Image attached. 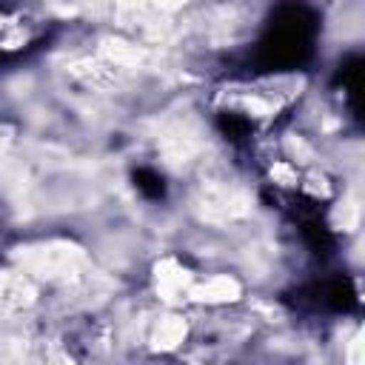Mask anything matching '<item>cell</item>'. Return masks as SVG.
<instances>
[{"instance_id":"obj_1","label":"cell","mask_w":365,"mask_h":365,"mask_svg":"<svg viewBox=\"0 0 365 365\" xmlns=\"http://www.w3.org/2000/svg\"><path fill=\"white\" fill-rule=\"evenodd\" d=\"M317 40V17L308 6H282L257 43L254 63L262 71H291L308 63Z\"/></svg>"},{"instance_id":"obj_2","label":"cell","mask_w":365,"mask_h":365,"mask_svg":"<svg viewBox=\"0 0 365 365\" xmlns=\"http://www.w3.org/2000/svg\"><path fill=\"white\" fill-rule=\"evenodd\" d=\"M314 302L322 308H331V311H351L356 305V291L345 277H336V279L322 282L314 291Z\"/></svg>"},{"instance_id":"obj_3","label":"cell","mask_w":365,"mask_h":365,"mask_svg":"<svg viewBox=\"0 0 365 365\" xmlns=\"http://www.w3.org/2000/svg\"><path fill=\"white\" fill-rule=\"evenodd\" d=\"M134 185H137V191L145 200H154V202L157 200H165V180L154 168H137L134 171Z\"/></svg>"},{"instance_id":"obj_4","label":"cell","mask_w":365,"mask_h":365,"mask_svg":"<svg viewBox=\"0 0 365 365\" xmlns=\"http://www.w3.org/2000/svg\"><path fill=\"white\" fill-rule=\"evenodd\" d=\"M359 71H362V60L359 57H351L339 66V83H342V94L351 100L354 111L359 106Z\"/></svg>"},{"instance_id":"obj_5","label":"cell","mask_w":365,"mask_h":365,"mask_svg":"<svg viewBox=\"0 0 365 365\" xmlns=\"http://www.w3.org/2000/svg\"><path fill=\"white\" fill-rule=\"evenodd\" d=\"M220 128L222 134L231 140V143H240V140H248L251 137V120L237 114V111H222L220 114Z\"/></svg>"},{"instance_id":"obj_6","label":"cell","mask_w":365,"mask_h":365,"mask_svg":"<svg viewBox=\"0 0 365 365\" xmlns=\"http://www.w3.org/2000/svg\"><path fill=\"white\" fill-rule=\"evenodd\" d=\"M0 57H3V51H0Z\"/></svg>"}]
</instances>
